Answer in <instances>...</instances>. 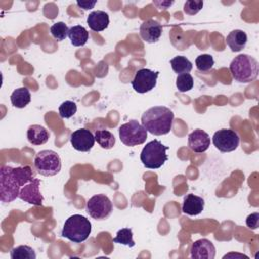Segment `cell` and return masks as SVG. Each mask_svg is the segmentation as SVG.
Masks as SVG:
<instances>
[{
    "label": "cell",
    "instance_id": "obj_1",
    "mask_svg": "<svg viewBox=\"0 0 259 259\" xmlns=\"http://www.w3.org/2000/svg\"><path fill=\"white\" fill-rule=\"evenodd\" d=\"M29 166L0 168V199L2 202H11L19 196L20 189L33 179Z\"/></svg>",
    "mask_w": 259,
    "mask_h": 259
},
{
    "label": "cell",
    "instance_id": "obj_2",
    "mask_svg": "<svg viewBox=\"0 0 259 259\" xmlns=\"http://www.w3.org/2000/svg\"><path fill=\"white\" fill-rule=\"evenodd\" d=\"M174 113L166 106H153L146 110L142 115V124L155 136L168 134L173 124Z\"/></svg>",
    "mask_w": 259,
    "mask_h": 259
},
{
    "label": "cell",
    "instance_id": "obj_3",
    "mask_svg": "<svg viewBox=\"0 0 259 259\" xmlns=\"http://www.w3.org/2000/svg\"><path fill=\"white\" fill-rule=\"evenodd\" d=\"M230 72L235 81L250 83L254 81L259 72V65L255 58L247 54L235 57L230 64Z\"/></svg>",
    "mask_w": 259,
    "mask_h": 259
},
{
    "label": "cell",
    "instance_id": "obj_4",
    "mask_svg": "<svg viewBox=\"0 0 259 259\" xmlns=\"http://www.w3.org/2000/svg\"><path fill=\"white\" fill-rule=\"evenodd\" d=\"M91 233V223L81 214H73L64 224L61 235L73 243H82Z\"/></svg>",
    "mask_w": 259,
    "mask_h": 259
},
{
    "label": "cell",
    "instance_id": "obj_5",
    "mask_svg": "<svg viewBox=\"0 0 259 259\" xmlns=\"http://www.w3.org/2000/svg\"><path fill=\"white\" fill-rule=\"evenodd\" d=\"M169 149L168 146L163 145L158 140H153L146 144L141 152V161L146 168L158 169L164 165L168 160L166 151Z\"/></svg>",
    "mask_w": 259,
    "mask_h": 259
},
{
    "label": "cell",
    "instance_id": "obj_6",
    "mask_svg": "<svg viewBox=\"0 0 259 259\" xmlns=\"http://www.w3.org/2000/svg\"><path fill=\"white\" fill-rule=\"evenodd\" d=\"M34 167L42 176H54L61 171V158L55 151H39L34 158Z\"/></svg>",
    "mask_w": 259,
    "mask_h": 259
},
{
    "label": "cell",
    "instance_id": "obj_7",
    "mask_svg": "<svg viewBox=\"0 0 259 259\" xmlns=\"http://www.w3.org/2000/svg\"><path fill=\"white\" fill-rule=\"evenodd\" d=\"M147 130L139 121L133 119L123 123L118 128L120 141L130 147L141 145L147 140Z\"/></svg>",
    "mask_w": 259,
    "mask_h": 259
},
{
    "label": "cell",
    "instance_id": "obj_8",
    "mask_svg": "<svg viewBox=\"0 0 259 259\" xmlns=\"http://www.w3.org/2000/svg\"><path fill=\"white\" fill-rule=\"evenodd\" d=\"M86 211L95 220H105L112 212V203L106 195L96 194L88 199Z\"/></svg>",
    "mask_w": 259,
    "mask_h": 259
},
{
    "label": "cell",
    "instance_id": "obj_9",
    "mask_svg": "<svg viewBox=\"0 0 259 259\" xmlns=\"http://www.w3.org/2000/svg\"><path fill=\"white\" fill-rule=\"evenodd\" d=\"M212 143L219 151L227 153L232 152L238 148L240 138L235 131L231 128H223L213 134Z\"/></svg>",
    "mask_w": 259,
    "mask_h": 259
},
{
    "label": "cell",
    "instance_id": "obj_10",
    "mask_svg": "<svg viewBox=\"0 0 259 259\" xmlns=\"http://www.w3.org/2000/svg\"><path fill=\"white\" fill-rule=\"evenodd\" d=\"M158 76L159 72H154L146 68L140 69L137 71L132 81V86L138 93L149 92L156 86Z\"/></svg>",
    "mask_w": 259,
    "mask_h": 259
},
{
    "label": "cell",
    "instance_id": "obj_11",
    "mask_svg": "<svg viewBox=\"0 0 259 259\" xmlns=\"http://www.w3.org/2000/svg\"><path fill=\"white\" fill-rule=\"evenodd\" d=\"M70 142L75 150L80 152H89L94 146L95 137L89 130L79 128L71 134Z\"/></svg>",
    "mask_w": 259,
    "mask_h": 259
},
{
    "label": "cell",
    "instance_id": "obj_12",
    "mask_svg": "<svg viewBox=\"0 0 259 259\" xmlns=\"http://www.w3.org/2000/svg\"><path fill=\"white\" fill-rule=\"evenodd\" d=\"M39 179L33 178L30 182L25 184L19 192V198L25 202L33 205H42L44 197L39 192Z\"/></svg>",
    "mask_w": 259,
    "mask_h": 259
},
{
    "label": "cell",
    "instance_id": "obj_13",
    "mask_svg": "<svg viewBox=\"0 0 259 259\" xmlns=\"http://www.w3.org/2000/svg\"><path fill=\"white\" fill-rule=\"evenodd\" d=\"M163 32L162 25L154 19L145 20L140 26V35L146 42H157Z\"/></svg>",
    "mask_w": 259,
    "mask_h": 259
},
{
    "label": "cell",
    "instance_id": "obj_14",
    "mask_svg": "<svg viewBox=\"0 0 259 259\" xmlns=\"http://www.w3.org/2000/svg\"><path fill=\"white\" fill-rule=\"evenodd\" d=\"M190 256L194 259H213L215 257V247L211 241L199 239L192 244Z\"/></svg>",
    "mask_w": 259,
    "mask_h": 259
},
{
    "label": "cell",
    "instance_id": "obj_15",
    "mask_svg": "<svg viewBox=\"0 0 259 259\" xmlns=\"http://www.w3.org/2000/svg\"><path fill=\"white\" fill-rule=\"evenodd\" d=\"M210 146L208 134L200 128L194 130L188 135V148L195 153L205 152Z\"/></svg>",
    "mask_w": 259,
    "mask_h": 259
},
{
    "label": "cell",
    "instance_id": "obj_16",
    "mask_svg": "<svg viewBox=\"0 0 259 259\" xmlns=\"http://www.w3.org/2000/svg\"><path fill=\"white\" fill-rule=\"evenodd\" d=\"M204 207V200L202 197L194 195L192 193L187 194L184 197L182 204V211L188 215L199 214Z\"/></svg>",
    "mask_w": 259,
    "mask_h": 259
},
{
    "label": "cell",
    "instance_id": "obj_17",
    "mask_svg": "<svg viewBox=\"0 0 259 259\" xmlns=\"http://www.w3.org/2000/svg\"><path fill=\"white\" fill-rule=\"evenodd\" d=\"M87 24L93 31H102L107 28L109 24V16L106 12L101 10L92 11L87 17Z\"/></svg>",
    "mask_w": 259,
    "mask_h": 259
},
{
    "label": "cell",
    "instance_id": "obj_18",
    "mask_svg": "<svg viewBox=\"0 0 259 259\" xmlns=\"http://www.w3.org/2000/svg\"><path fill=\"white\" fill-rule=\"evenodd\" d=\"M50 138L49 132L39 124H32L27 130V140L30 144L39 146L46 144Z\"/></svg>",
    "mask_w": 259,
    "mask_h": 259
},
{
    "label": "cell",
    "instance_id": "obj_19",
    "mask_svg": "<svg viewBox=\"0 0 259 259\" xmlns=\"http://www.w3.org/2000/svg\"><path fill=\"white\" fill-rule=\"evenodd\" d=\"M248 37L246 32L241 29H235L231 31L226 38L227 45L232 50V52H240L243 50L247 44Z\"/></svg>",
    "mask_w": 259,
    "mask_h": 259
},
{
    "label": "cell",
    "instance_id": "obj_20",
    "mask_svg": "<svg viewBox=\"0 0 259 259\" xmlns=\"http://www.w3.org/2000/svg\"><path fill=\"white\" fill-rule=\"evenodd\" d=\"M68 36L71 40V44L75 47L84 46L89 37V33L87 29L82 25H75L69 28Z\"/></svg>",
    "mask_w": 259,
    "mask_h": 259
},
{
    "label": "cell",
    "instance_id": "obj_21",
    "mask_svg": "<svg viewBox=\"0 0 259 259\" xmlns=\"http://www.w3.org/2000/svg\"><path fill=\"white\" fill-rule=\"evenodd\" d=\"M30 92L26 87H20L15 89L10 96L12 105L17 108L25 107L30 102Z\"/></svg>",
    "mask_w": 259,
    "mask_h": 259
},
{
    "label": "cell",
    "instance_id": "obj_22",
    "mask_svg": "<svg viewBox=\"0 0 259 259\" xmlns=\"http://www.w3.org/2000/svg\"><path fill=\"white\" fill-rule=\"evenodd\" d=\"M95 141L99 144V146L103 149H111L115 144V138L112 133L107 130H96L95 134Z\"/></svg>",
    "mask_w": 259,
    "mask_h": 259
},
{
    "label": "cell",
    "instance_id": "obj_23",
    "mask_svg": "<svg viewBox=\"0 0 259 259\" xmlns=\"http://www.w3.org/2000/svg\"><path fill=\"white\" fill-rule=\"evenodd\" d=\"M170 64H171L173 71L175 73H177L178 75L189 73L192 70L191 62L186 57H183V56L174 57L170 61Z\"/></svg>",
    "mask_w": 259,
    "mask_h": 259
},
{
    "label": "cell",
    "instance_id": "obj_24",
    "mask_svg": "<svg viewBox=\"0 0 259 259\" xmlns=\"http://www.w3.org/2000/svg\"><path fill=\"white\" fill-rule=\"evenodd\" d=\"M10 257L12 259H35L36 255L31 247L21 245L13 248L10 251Z\"/></svg>",
    "mask_w": 259,
    "mask_h": 259
},
{
    "label": "cell",
    "instance_id": "obj_25",
    "mask_svg": "<svg viewBox=\"0 0 259 259\" xmlns=\"http://www.w3.org/2000/svg\"><path fill=\"white\" fill-rule=\"evenodd\" d=\"M113 242L118 243V244H122V245H125V246H128V247H134L135 242L133 240L132 230L128 229V228L120 229L116 233V237L113 238Z\"/></svg>",
    "mask_w": 259,
    "mask_h": 259
},
{
    "label": "cell",
    "instance_id": "obj_26",
    "mask_svg": "<svg viewBox=\"0 0 259 259\" xmlns=\"http://www.w3.org/2000/svg\"><path fill=\"white\" fill-rule=\"evenodd\" d=\"M50 30H51L52 36L55 39H57L58 41L64 40L68 36V33H69V28H68L67 24L65 22H63V21L54 23L51 26Z\"/></svg>",
    "mask_w": 259,
    "mask_h": 259
},
{
    "label": "cell",
    "instance_id": "obj_27",
    "mask_svg": "<svg viewBox=\"0 0 259 259\" xmlns=\"http://www.w3.org/2000/svg\"><path fill=\"white\" fill-rule=\"evenodd\" d=\"M195 65L200 72H207L213 67L214 61L211 55L202 54L195 59Z\"/></svg>",
    "mask_w": 259,
    "mask_h": 259
},
{
    "label": "cell",
    "instance_id": "obj_28",
    "mask_svg": "<svg viewBox=\"0 0 259 259\" xmlns=\"http://www.w3.org/2000/svg\"><path fill=\"white\" fill-rule=\"evenodd\" d=\"M176 86L180 92H186L193 87V78L189 73L180 74L176 78Z\"/></svg>",
    "mask_w": 259,
    "mask_h": 259
},
{
    "label": "cell",
    "instance_id": "obj_29",
    "mask_svg": "<svg viewBox=\"0 0 259 259\" xmlns=\"http://www.w3.org/2000/svg\"><path fill=\"white\" fill-rule=\"evenodd\" d=\"M77 111V105L75 102L66 100L59 106V114L62 118H70Z\"/></svg>",
    "mask_w": 259,
    "mask_h": 259
},
{
    "label": "cell",
    "instance_id": "obj_30",
    "mask_svg": "<svg viewBox=\"0 0 259 259\" xmlns=\"http://www.w3.org/2000/svg\"><path fill=\"white\" fill-rule=\"evenodd\" d=\"M203 7V1L200 0H188L184 3V12L188 15H194L199 12Z\"/></svg>",
    "mask_w": 259,
    "mask_h": 259
},
{
    "label": "cell",
    "instance_id": "obj_31",
    "mask_svg": "<svg viewBox=\"0 0 259 259\" xmlns=\"http://www.w3.org/2000/svg\"><path fill=\"white\" fill-rule=\"evenodd\" d=\"M258 222H259V213L254 212L247 217L246 219V225L252 230H256L258 228Z\"/></svg>",
    "mask_w": 259,
    "mask_h": 259
},
{
    "label": "cell",
    "instance_id": "obj_32",
    "mask_svg": "<svg viewBox=\"0 0 259 259\" xmlns=\"http://www.w3.org/2000/svg\"><path fill=\"white\" fill-rule=\"evenodd\" d=\"M96 3H97V1H78L77 5L84 10H88V9L93 8Z\"/></svg>",
    "mask_w": 259,
    "mask_h": 259
},
{
    "label": "cell",
    "instance_id": "obj_33",
    "mask_svg": "<svg viewBox=\"0 0 259 259\" xmlns=\"http://www.w3.org/2000/svg\"><path fill=\"white\" fill-rule=\"evenodd\" d=\"M174 2L173 1H154V4L160 9V10H164L167 9L169 6H171Z\"/></svg>",
    "mask_w": 259,
    "mask_h": 259
},
{
    "label": "cell",
    "instance_id": "obj_34",
    "mask_svg": "<svg viewBox=\"0 0 259 259\" xmlns=\"http://www.w3.org/2000/svg\"><path fill=\"white\" fill-rule=\"evenodd\" d=\"M231 257L246 258V259H248V258H249L248 256H246V255H244V254H238V253H229V254H227V255H225V256H224V259H226V258H231Z\"/></svg>",
    "mask_w": 259,
    "mask_h": 259
}]
</instances>
